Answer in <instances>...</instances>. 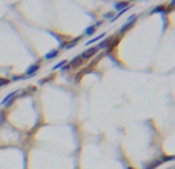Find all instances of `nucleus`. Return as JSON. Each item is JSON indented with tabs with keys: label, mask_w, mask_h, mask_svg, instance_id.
Returning <instances> with one entry per match:
<instances>
[{
	"label": "nucleus",
	"mask_w": 175,
	"mask_h": 169,
	"mask_svg": "<svg viewBox=\"0 0 175 169\" xmlns=\"http://www.w3.org/2000/svg\"><path fill=\"white\" fill-rule=\"evenodd\" d=\"M51 78H52V77H46V78H43V80H40V82H38V85H45V83H46V82H49Z\"/></svg>",
	"instance_id": "14"
},
{
	"label": "nucleus",
	"mask_w": 175,
	"mask_h": 169,
	"mask_svg": "<svg viewBox=\"0 0 175 169\" xmlns=\"http://www.w3.org/2000/svg\"><path fill=\"white\" fill-rule=\"evenodd\" d=\"M168 11H169L168 8H164V6H158V8H155V9H152L151 12H154V14H155V12H163V17H164V14H168Z\"/></svg>",
	"instance_id": "8"
},
{
	"label": "nucleus",
	"mask_w": 175,
	"mask_h": 169,
	"mask_svg": "<svg viewBox=\"0 0 175 169\" xmlns=\"http://www.w3.org/2000/svg\"><path fill=\"white\" fill-rule=\"evenodd\" d=\"M8 82H9V80H6V78H0V86H5V85H8Z\"/></svg>",
	"instance_id": "15"
},
{
	"label": "nucleus",
	"mask_w": 175,
	"mask_h": 169,
	"mask_svg": "<svg viewBox=\"0 0 175 169\" xmlns=\"http://www.w3.org/2000/svg\"><path fill=\"white\" fill-rule=\"evenodd\" d=\"M171 160H174V157H172V155H169V157H161L160 160L151 162L149 165H146V166H144V169H155V168H158L161 163H164V162H171Z\"/></svg>",
	"instance_id": "1"
},
{
	"label": "nucleus",
	"mask_w": 175,
	"mask_h": 169,
	"mask_svg": "<svg viewBox=\"0 0 175 169\" xmlns=\"http://www.w3.org/2000/svg\"><path fill=\"white\" fill-rule=\"evenodd\" d=\"M86 34H88V36L95 34V26H89V28H86Z\"/></svg>",
	"instance_id": "13"
},
{
	"label": "nucleus",
	"mask_w": 175,
	"mask_h": 169,
	"mask_svg": "<svg viewBox=\"0 0 175 169\" xmlns=\"http://www.w3.org/2000/svg\"><path fill=\"white\" fill-rule=\"evenodd\" d=\"M82 62H83V60H82V57L77 56V57H74L71 62H68V66H69V69L71 68H78V66L82 65Z\"/></svg>",
	"instance_id": "6"
},
{
	"label": "nucleus",
	"mask_w": 175,
	"mask_h": 169,
	"mask_svg": "<svg viewBox=\"0 0 175 169\" xmlns=\"http://www.w3.org/2000/svg\"><path fill=\"white\" fill-rule=\"evenodd\" d=\"M66 63H68L66 60H62V62H58V63H57L55 66H52V69H60V68H62V66H65Z\"/></svg>",
	"instance_id": "12"
},
{
	"label": "nucleus",
	"mask_w": 175,
	"mask_h": 169,
	"mask_svg": "<svg viewBox=\"0 0 175 169\" xmlns=\"http://www.w3.org/2000/svg\"><path fill=\"white\" fill-rule=\"evenodd\" d=\"M58 56V49H52V51H49L46 56H45V58L46 60H51V58H54V57H57Z\"/></svg>",
	"instance_id": "9"
},
{
	"label": "nucleus",
	"mask_w": 175,
	"mask_h": 169,
	"mask_svg": "<svg viewBox=\"0 0 175 169\" xmlns=\"http://www.w3.org/2000/svg\"><path fill=\"white\" fill-rule=\"evenodd\" d=\"M97 51H98V48H97V46H92L91 49H86V51H85L80 57H82V60H86V58H91V57L95 56V52H97Z\"/></svg>",
	"instance_id": "4"
},
{
	"label": "nucleus",
	"mask_w": 175,
	"mask_h": 169,
	"mask_svg": "<svg viewBox=\"0 0 175 169\" xmlns=\"http://www.w3.org/2000/svg\"><path fill=\"white\" fill-rule=\"evenodd\" d=\"M16 97H17V91H14V92L8 94L6 97H5V98H3V100H2V105H3V106H11Z\"/></svg>",
	"instance_id": "3"
},
{
	"label": "nucleus",
	"mask_w": 175,
	"mask_h": 169,
	"mask_svg": "<svg viewBox=\"0 0 175 169\" xmlns=\"http://www.w3.org/2000/svg\"><path fill=\"white\" fill-rule=\"evenodd\" d=\"M129 6H132V5H129V2H117V3L114 5V9L120 12V11L126 9V8H129Z\"/></svg>",
	"instance_id": "5"
},
{
	"label": "nucleus",
	"mask_w": 175,
	"mask_h": 169,
	"mask_svg": "<svg viewBox=\"0 0 175 169\" xmlns=\"http://www.w3.org/2000/svg\"><path fill=\"white\" fill-rule=\"evenodd\" d=\"M103 37H105V34H98L97 37H94L92 40H91V42H86V45H91V43H95V42H98L100 38H103Z\"/></svg>",
	"instance_id": "11"
},
{
	"label": "nucleus",
	"mask_w": 175,
	"mask_h": 169,
	"mask_svg": "<svg viewBox=\"0 0 175 169\" xmlns=\"http://www.w3.org/2000/svg\"><path fill=\"white\" fill-rule=\"evenodd\" d=\"M38 68H40V66H38L37 63H35V65H32V66H29V68L26 69V74H25V78H26V77H31V75H34L35 72L38 71Z\"/></svg>",
	"instance_id": "7"
},
{
	"label": "nucleus",
	"mask_w": 175,
	"mask_h": 169,
	"mask_svg": "<svg viewBox=\"0 0 175 169\" xmlns=\"http://www.w3.org/2000/svg\"><path fill=\"white\" fill-rule=\"evenodd\" d=\"M135 22H137V16H131V17H129V22H126L122 28H120V34H124L128 29H131V28L134 26Z\"/></svg>",
	"instance_id": "2"
},
{
	"label": "nucleus",
	"mask_w": 175,
	"mask_h": 169,
	"mask_svg": "<svg viewBox=\"0 0 175 169\" xmlns=\"http://www.w3.org/2000/svg\"><path fill=\"white\" fill-rule=\"evenodd\" d=\"M78 40H80V37L74 38V40H72V42H71V43H68V45H65V46H63V48H65V49H71V48H72V46H75V45H77V42H78Z\"/></svg>",
	"instance_id": "10"
},
{
	"label": "nucleus",
	"mask_w": 175,
	"mask_h": 169,
	"mask_svg": "<svg viewBox=\"0 0 175 169\" xmlns=\"http://www.w3.org/2000/svg\"><path fill=\"white\" fill-rule=\"evenodd\" d=\"M128 169H134V168H131V166H128Z\"/></svg>",
	"instance_id": "16"
}]
</instances>
